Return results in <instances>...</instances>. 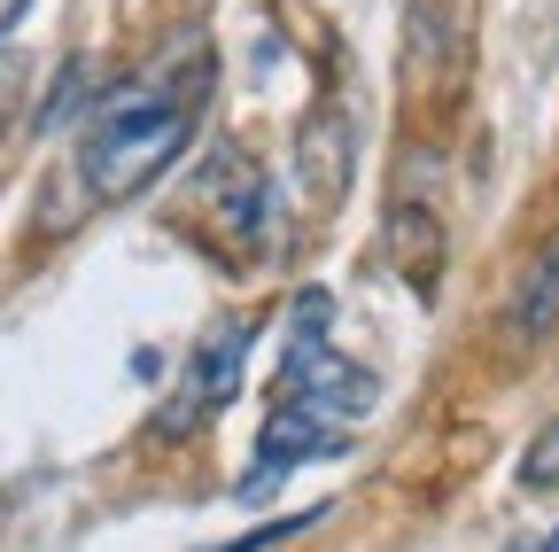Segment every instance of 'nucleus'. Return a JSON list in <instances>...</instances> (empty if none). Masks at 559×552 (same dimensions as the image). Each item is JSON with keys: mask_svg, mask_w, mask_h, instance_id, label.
<instances>
[{"mask_svg": "<svg viewBox=\"0 0 559 552\" xmlns=\"http://www.w3.org/2000/svg\"><path fill=\"white\" fill-rule=\"evenodd\" d=\"M202 102H210V47H202V32H179L164 62H148L132 86H117L102 102V117L86 125V141H79V179L102 202L148 195L187 156Z\"/></svg>", "mask_w": 559, "mask_h": 552, "instance_id": "nucleus-1", "label": "nucleus"}, {"mask_svg": "<svg viewBox=\"0 0 559 552\" xmlns=\"http://www.w3.org/2000/svg\"><path fill=\"white\" fill-rule=\"evenodd\" d=\"M187 202H194V234L218 249L234 272H249L257 257H272V242H280V226H272V187H264V164L249 156V149H210V164L194 172V187H187Z\"/></svg>", "mask_w": 559, "mask_h": 552, "instance_id": "nucleus-2", "label": "nucleus"}, {"mask_svg": "<svg viewBox=\"0 0 559 552\" xmlns=\"http://www.w3.org/2000/svg\"><path fill=\"white\" fill-rule=\"evenodd\" d=\"M272 404L319 412V421L342 428V421H366V412L381 404V381L358 359L326 351V334H319V342H288V359H280V374H272Z\"/></svg>", "mask_w": 559, "mask_h": 552, "instance_id": "nucleus-3", "label": "nucleus"}, {"mask_svg": "<svg viewBox=\"0 0 559 552\" xmlns=\"http://www.w3.org/2000/svg\"><path fill=\"white\" fill-rule=\"evenodd\" d=\"M241 359H249V327H241V319L210 327V334L194 342V359H187L179 397L156 412V428H164V436H187V428L210 421V412H226V404L241 397Z\"/></svg>", "mask_w": 559, "mask_h": 552, "instance_id": "nucleus-4", "label": "nucleus"}, {"mask_svg": "<svg viewBox=\"0 0 559 552\" xmlns=\"http://www.w3.org/2000/svg\"><path fill=\"white\" fill-rule=\"evenodd\" d=\"M334 451H342V428H334V421H319V412H296V404H272V421H264V436H257V459L241 467L234 498L257 506V498H272L304 459H334Z\"/></svg>", "mask_w": 559, "mask_h": 552, "instance_id": "nucleus-5", "label": "nucleus"}, {"mask_svg": "<svg viewBox=\"0 0 559 552\" xmlns=\"http://www.w3.org/2000/svg\"><path fill=\"white\" fill-rule=\"evenodd\" d=\"M349 164H358V141H349V117L342 109H319L304 125V187L319 211H334V202L349 195Z\"/></svg>", "mask_w": 559, "mask_h": 552, "instance_id": "nucleus-6", "label": "nucleus"}, {"mask_svg": "<svg viewBox=\"0 0 559 552\" xmlns=\"http://www.w3.org/2000/svg\"><path fill=\"white\" fill-rule=\"evenodd\" d=\"M389 249H396V265L412 272V289H428L436 265H443V226L419 211V202H396V211H389Z\"/></svg>", "mask_w": 559, "mask_h": 552, "instance_id": "nucleus-7", "label": "nucleus"}, {"mask_svg": "<svg viewBox=\"0 0 559 552\" xmlns=\"http://www.w3.org/2000/svg\"><path fill=\"white\" fill-rule=\"evenodd\" d=\"M559 319V234L544 242V257L528 265V281H521V296H513V327L521 334H544Z\"/></svg>", "mask_w": 559, "mask_h": 552, "instance_id": "nucleus-8", "label": "nucleus"}, {"mask_svg": "<svg viewBox=\"0 0 559 552\" xmlns=\"http://www.w3.org/2000/svg\"><path fill=\"white\" fill-rule=\"evenodd\" d=\"M521 491L559 498V421H544V428H536V444L521 451Z\"/></svg>", "mask_w": 559, "mask_h": 552, "instance_id": "nucleus-9", "label": "nucleus"}, {"mask_svg": "<svg viewBox=\"0 0 559 552\" xmlns=\"http://www.w3.org/2000/svg\"><path fill=\"white\" fill-rule=\"evenodd\" d=\"M326 506H311V514H280V521H257V529H241L234 544H218V552H272V544H288V537H304L311 521H319Z\"/></svg>", "mask_w": 559, "mask_h": 552, "instance_id": "nucleus-10", "label": "nucleus"}, {"mask_svg": "<svg viewBox=\"0 0 559 552\" xmlns=\"http://www.w3.org/2000/svg\"><path fill=\"white\" fill-rule=\"evenodd\" d=\"M24 94H32V71H24V55H9V47H0V141L16 132V117H24Z\"/></svg>", "mask_w": 559, "mask_h": 552, "instance_id": "nucleus-11", "label": "nucleus"}, {"mask_svg": "<svg viewBox=\"0 0 559 552\" xmlns=\"http://www.w3.org/2000/svg\"><path fill=\"white\" fill-rule=\"evenodd\" d=\"M326 312H334V304H326V289H304V296H296V312H288V319H296V327H288V342H319V334H326Z\"/></svg>", "mask_w": 559, "mask_h": 552, "instance_id": "nucleus-12", "label": "nucleus"}, {"mask_svg": "<svg viewBox=\"0 0 559 552\" xmlns=\"http://www.w3.org/2000/svg\"><path fill=\"white\" fill-rule=\"evenodd\" d=\"M79 102H86V62H70V71H62V86H55V102L39 109V125L55 132V125H62L70 109H79Z\"/></svg>", "mask_w": 559, "mask_h": 552, "instance_id": "nucleus-13", "label": "nucleus"}, {"mask_svg": "<svg viewBox=\"0 0 559 552\" xmlns=\"http://www.w3.org/2000/svg\"><path fill=\"white\" fill-rule=\"evenodd\" d=\"M24 9H32V0H0V32H9V24H16Z\"/></svg>", "mask_w": 559, "mask_h": 552, "instance_id": "nucleus-14", "label": "nucleus"}, {"mask_svg": "<svg viewBox=\"0 0 559 552\" xmlns=\"http://www.w3.org/2000/svg\"><path fill=\"white\" fill-rule=\"evenodd\" d=\"M544 552H559V529H551V537H544Z\"/></svg>", "mask_w": 559, "mask_h": 552, "instance_id": "nucleus-15", "label": "nucleus"}]
</instances>
